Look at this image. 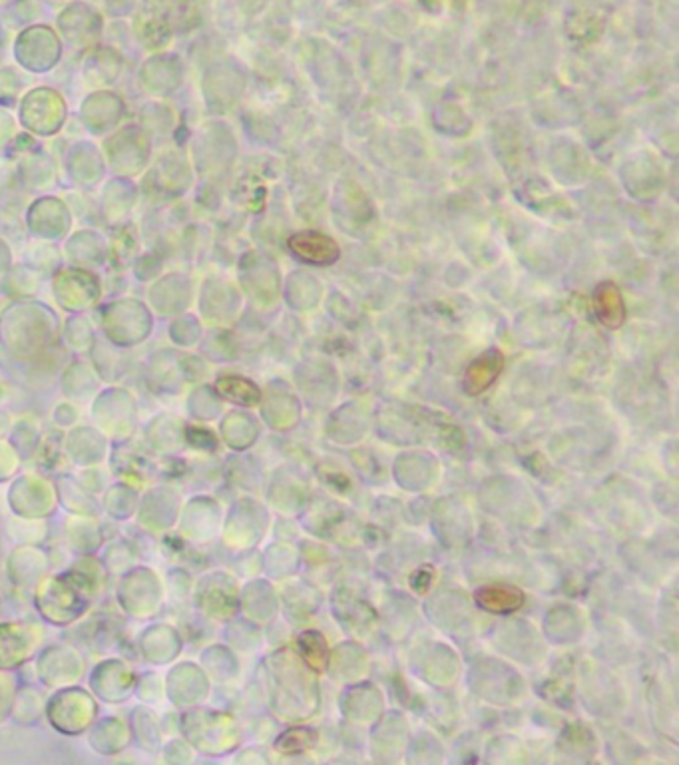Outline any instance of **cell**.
Masks as SVG:
<instances>
[{"instance_id": "bcb514c9", "label": "cell", "mask_w": 679, "mask_h": 765, "mask_svg": "<svg viewBox=\"0 0 679 765\" xmlns=\"http://www.w3.org/2000/svg\"><path fill=\"white\" fill-rule=\"evenodd\" d=\"M200 666L208 672L210 678L226 680L233 674V652L226 646L212 644L202 650Z\"/></svg>"}, {"instance_id": "681fc988", "label": "cell", "mask_w": 679, "mask_h": 765, "mask_svg": "<svg viewBox=\"0 0 679 765\" xmlns=\"http://www.w3.org/2000/svg\"><path fill=\"white\" fill-rule=\"evenodd\" d=\"M24 459L22 455L14 449V445L0 437V487L8 485L20 471H22Z\"/></svg>"}, {"instance_id": "1f68e13d", "label": "cell", "mask_w": 679, "mask_h": 765, "mask_svg": "<svg viewBox=\"0 0 679 765\" xmlns=\"http://www.w3.org/2000/svg\"><path fill=\"white\" fill-rule=\"evenodd\" d=\"M90 365L98 373L102 383H118L128 373V355L126 351L110 345L104 339H96L88 351Z\"/></svg>"}, {"instance_id": "277c9868", "label": "cell", "mask_w": 679, "mask_h": 765, "mask_svg": "<svg viewBox=\"0 0 679 765\" xmlns=\"http://www.w3.org/2000/svg\"><path fill=\"white\" fill-rule=\"evenodd\" d=\"M100 718V702L82 684L50 690L44 720L62 738H82Z\"/></svg>"}, {"instance_id": "d6986e66", "label": "cell", "mask_w": 679, "mask_h": 765, "mask_svg": "<svg viewBox=\"0 0 679 765\" xmlns=\"http://www.w3.org/2000/svg\"><path fill=\"white\" fill-rule=\"evenodd\" d=\"M186 421L174 413L154 415L142 429L144 451L154 459H178L186 451Z\"/></svg>"}, {"instance_id": "6da1fadb", "label": "cell", "mask_w": 679, "mask_h": 765, "mask_svg": "<svg viewBox=\"0 0 679 765\" xmlns=\"http://www.w3.org/2000/svg\"><path fill=\"white\" fill-rule=\"evenodd\" d=\"M108 580L110 576L98 554L76 556L70 566L50 572L34 588V612L50 628H70L90 614Z\"/></svg>"}, {"instance_id": "4fadbf2b", "label": "cell", "mask_w": 679, "mask_h": 765, "mask_svg": "<svg viewBox=\"0 0 679 765\" xmlns=\"http://www.w3.org/2000/svg\"><path fill=\"white\" fill-rule=\"evenodd\" d=\"M166 702L182 712L208 702L212 694V678L200 662L178 660L164 672Z\"/></svg>"}, {"instance_id": "5bb4252c", "label": "cell", "mask_w": 679, "mask_h": 765, "mask_svg": "<svg viewBox=\"0 0 679 765\" xmlns=\"http://www.w3.org/2000/svg\"><path fill=\"white\" fill-rule=\"evenodd\" d=\"M194 608L212 622H227L239 608V596L233 578L226 572H208L194 580Z\"/></svg>"}, {"instance_id": "cb8c5ba5", "label": "cell", "mask_w": 679, "mask_h": 765, "mask_svg": "<svg viewBox=\"0 0 679 765\" xmlns=\"http://www.w3.org/2000/svg\"><path fill=\"white\" fill-rule=\"evenodd\" d=\"M188 162L184 152L166 150L154 164L148 174V184L152 188V196L158 200H176L186 194Z\"/></svg>"}, {"instance_id": "f6af8a7d", "label": "cell", "mask_w": 679, "mask_h": 765, "mask_svg": "<svg viewBox=\"0 0 679 765\" xmlns=\"http://www.w3.org/2000/svg\"><path fill=\"white\" fill-rule=\"evenodd\" d=\"M134 700L146 706H158L166 702V690H164V674L158 672L156 668L138 672L136 680V690H134Z\"/></svg>"}, {"instance_id": "ffe728a7", "label": "cell", "mask_w": 679, "mask_h": 765, "mask_svg": "<svg viewBox=\"0 0 679 765\" xmlns=\"http://www.w3.org/2000/svg\"><path fill=\"white\" fill-rule=\"evenodd\" d=\"M62 451L70 465L78 469L104 465L110 457L112 443L94 425H74L62 435Z\"/></svg>"}, {"instance_id": "603a6c76", "label": "cell", "mask_w": 679, "mask_h": 765, "mask_svg": "<svg viewBox=\"0 0 679 765\" xmlns=\"http://www.w3.org/2000/svg\"><path fill=\"white\" fill-rule=\"evenodd\" d=\"M190 279L184 273H166L156 279L148 291L150 309L162 319H174L192 305Z\"/></svg>"}, {"instance_id": "d6a6232c", "label": "cell", "mask_w": 679, "mask_h": 765, "mask_svg": "<svg viewBox=\"0 0 679 765\" xmlns=\"http://www.w3.org/2000/svg\"><path fill=\"white\" fill-rule=\"evenodd\" d=\"M44 706L46 696L40 688H36L34 684H18L12 702L10 722L20 728H34L44 720Z\"/></svg>"}, {"instance_id": "4dcf8cb0", "label": "cell", "mask_w": 679, "mask_h": 765, "mask_svg": "<svg viewBox=\"0 0 679 765\" xmlns=\"http://www.w3.org/2000/svg\"><path fill=\"white\" fill-rule=\"evenodd\" d=\"M140 495H142V491L138 485L124 481V479H116L100 493V497H98L100 510L112 522H130L136 516Z\"/></svg>"}, {"instance_id": "ba28073f", "label": "cell", "mask_w": 679, "mask_h": 765, "mask_svg": "<svg viewBox=\"0 0 679 765\" xmlns=\"http://www.w3.org/2000/svg\"><path fill=\"white\" fill-rule=\"evenodd\" d=\"M30 664L36 684L48 692L82 684L88 672L82 650L70 642L42 644Z\"/></svg>"}, {"instance_id": "ab89813d", "label": "cell", "mask_w": 679, "mask_h": 765, "mask_svg": "<svg viewBox=\"0 0 679 765\" xmlns=\"http://www.w3.org/2000/svg\"><path fill=\"white\" fill-rule=\"evenodd\" d=\"M48 534V520H28L12 514L4 520V536L12 544H44Z\"/></svg>"}, {"instance_id": "816d5d0a", "label": "cell", "mask_w": 679, "mask_h": 765, "mask_svg": "<svg viewBox=\"0 0 679 765\" xmlns=\"http://www.w3.org/2000/svg\"><path fill=\"white\" fill-rule=\"evenodd\" d=\"M299 646H301L303 658L309 662V666H313L317 672H321L325 666V658H327L323 638L317 632H305L299 640Z\"/></svg>"}, {"instance_id": "d4e9b609", "label": "cell", "mask_w": 679, "mask_h": 765, "mask_svg": "<svg viewBox=\"0 0 679 765\" xmlns=\"http://www.w3.org/2000/svg\"><path fill=\"white\" fill-rule=\"evenodd\" d=\"M86 744L100 758H118L126 754L134 746L128 720L122 716L98 718L86 732Z\"/></svg>"}, {"instance_id": "ee69618b", "label": "cell", "mask_w": 679, "mask_h": 765, "mask_svg": "<svg viewBox=\"0 0 679 765\" xmlns=\"http://www.w3.org/2000/svg\"><path fill=\"white\" fill-rule=\"evenodd\" d=\"M478 604L490 612H512L522 604V592L508 586L480 588L476 594Z\"/></svg>"}, {"instance_id": "5b68a950", "label": "cell", "mask_w": 679, "mask_h": 765, "mask_svg": "<svg viewBox=\"0 0 679 765\" xmlns=\"http://www.w3.org/2000/svg\"><path fill=\"white\" fill-rule=\"evenodd\" d=\"M98 329L104 341L128 351L150 339L154 313L138 299H114L100 307Z\"/></svg>"}, {"instance_id": "7dc6e473", "label": "cell", "mask_w": 679, "mask_h": 765, "mask_svg": "<svg viewBox=\"0 0 679 765\" xmlns=\"http://www.w3.org/2000/svg\"><path fill=\"white\" fill-rule=\"evenodd\" d=\"M220 447V437L206 423H188L186 425V449L198 453H216Z\"/></svg>"}, {"instance_id": "83f0119b", "label": "cell", "mask_w": 679, "mask_h": 765, "mask_svg": "<svg viewBox=\"0 0 679 765\" xmlns=\"http://www.w3.org/2000/svg\"><path fill=\"white\" fill-rule=\"evenodd\" d=\"M52 479H54L58 509H62L66 514H72V516H100L102 514L100 499L82 485L78 475L60 473Z\"/></svg>"}, {"instance_id": "db71d44e", "label": "cell", "mask_w": 679, "mask_h": 765, "mask_svg": "<svg viewBox=\"0 0 679 765\" xmlns=\"http://www.w3.org/2000/svg\"><path fill=\"white\" fill-rule=\"evenodd\" d=\"M50 421H52L56 431L64 433V431H68V429H72L74 425L80 423V409H78L76 403L64 399V401H60V403H56L52 407Z\"/></svg>"}, {"instance_id": "7a4b0ae2", "label": "cell", "mask_w": 679, "mask_h": 765, "mask_svg": "<svg viewBox=\"0 0 679 765\" xmlns=\"http://www.w3.org/2000/svg\"><path fill=\"white\" fill-rule=\"evenodd\" d=\"M58 315L40 301H14L0 311V353L22 367L34 369L56 345Z\"/></svg>"}, {"instance_id": "7c38bea8", "label": "cell", "mask_w": 679, "mask_h": 765, "mask_svg": "<svg viewBox=\"0 0 679 765\" xmlns=\"http://www.w3.org/2000/svg\"><path fill=\"white\" fill-rule=\"evenodd\" d=\"M182 505L184 501L178 487L172 483H156L142 491L134 522L148 534L166 536L176 530Z\"/></svg>"}, {"instance_id": "44dd1931", "label": "cell", "mask_w": 679, "mask_h": 765, "mask_svg": "<svg viewBox=\"0 0 679 765\" xmlns=\"http://www.w3.org/2000/svg\"><path fill=\"white\" fill-rule=\"evenodd\" d=\"M180 349H158L144 365V383L156 397H178L186 389V381L178 361Z\"/></svg>"}, {"instance_id": "8992f818", "label": "cell", "mask_w": 679, "mask_h": 765, "mask_svg": "<svg viewBox=\"0 0 679 765\" xmlns=\"http://www.w3.org/2000/svg\"><path fill=\"white\" fill-rule=\"evenodd\" d=\"M90 417L92 425L102 431L112 445L130 443L138 431L140 405L130 389L108 385L90 401Z\"/></svg>"}, {"instance_id": "e575fe53", "label": "cell", "mask_w": 679, "mask_h": 765, "mask_svg": "<svg viewBox=\"0 0 679 765\" xmlns=\"http://www.w3.org/2000/svg\"><path fill=\"white\" fill-rule=\"evenodd\" d=\"M108 542V540H106ZM100 560L110 578H118L132 566L140 564V552L136 544L128 538H114L100 548Z\"/></svg>"}, {"instance_id": "e0dca14e", "label": "cell", "mask_w": 679, "mask_h": 765, "mask_svg": "<svg viewBox=\"0 0 679 765\" xmlns=\"http://www.w3.org/2000/svg\"><path fill=\"white\" fill-rule=\"evenodd\" d=\"M50 572L52 556L42 544H14L4 558V576L20 592L32 594Z\"/></svg>"}, {"instance_id": "c3c4849f", "label": "cell", "mask_w": 679, "mask_h": 765, "mask_svg": "<svg viewBox=\"0 0 679 765\" xmlns=\"http://www.w3.org/2000/svg\"><path fill=\"white\" fill-rule=\"evenodd\" d=\"M162 762L168 765L192 764L196 760V750L184 736H172L164 740V746L160 750Z\"/></svg>"}, {"instance_id": "ac0fdd59", "label": "cell", "mask_w": 679, "mask_h": 765, "mask_svg": "<svg viewBox=\"0 0 679 765\" xmlns=\"http://www.w3.org/2000/svg\"><path fill=\"white\" fill-rule=\"evenodd\" d=\"M222 528V507L210 495H196L184 501L176 530L184 542L210 544Z\"/></svg>"}, {"instance_id": "7bdbcfd3", "label": "cell", "mask_w": 679, "mask_h": 765, "mask_svg": "<svg viewBox=\"0 0 679 765\" xmlns=\"http://www.w3.org/2000/svg\"><path fill=\"white\" fill-rule=\"evenodd\" d=\"M170 327H168V337L170 341L174 343L176 349H192L196 345L202 343L204 339V329H202V323L196 315H188V313H182L174 319H170Z\"/></svg>"}, {"instance_id": "836d02e7", "label": "cell", "mask_w": 679, "mask_h": 765, "mask_svg": "<svg viewBox=\"0 0 679 765\" xmlns=\"http://www.w3.org/2000/svg\"><path fill=\"white\" fill-rule=\"evenodd\" d=\"M60 337H62V345H64V349H68V353L84 355L92 349L94 341L98 339V333H96L94 321L88 315L74 313L62 325Z\"/></svg>"}, {"instance_id": "74e56055", "label": "cell", "mask_w": 679, "mask_h": 765, "mask_svg": "<svg viewBox=\"0 0 679 765\" xmlns=\"http://www.w3.org/2000/svg\"><path fill=\"white\" fill-rule=\"evenodd\" d=\"M222 403L224 399L216 393L214 385L200 383L196 385L188 399H186V411L194 419V423H212L220 419L222 415Z\"/></svg>"}, {"instance_id": "f546056e", "label": "cell", "mask_w": 679, "mask_h": 765, "mask_svg": "<svg viewBox=\"0 0 679 765\" xmlns=\"http://www.w3.org/2000/svg\"><path fill=\"white\" fill-rule=\"evenodd\" d=\"M287 248L297 259L311 265H331L341 255V248L333 238L315 230L293 234L287 240Z\"/></svg>"}, {"instance_id": "f5cc1de1", "label": "cell", "mask_w": 679, "mask_h": 765, "mask_svg": "<svg viewBox=\"0 0 679 765\" xmlns=\"http://www.w3.org/2000/svg\"><path fill=\"white\" fill-rule=\"evenodd\" d=\"M178 361H180V371H182V377H184L186 385L188 383H192V385L204 383L208 369H206V363H204V359L200 355H192V353H186V351L180 349Z\"/></svg>"}, {"instance_id": "7402d4cb", "label": "cell", "mask_w": 679, "mask_h": 765, "mask_svg": "<svg viewBox=\"0 0 679 765\" xmlns=\"http://www.w3.org/2000/svg\"><path fill=\"white\" fill-rule=\"evenodd\" d=\"M104 150L110 162V168L118 174V178H134L138 176L146 166L152 152V140L150 134L138 124V130L132 138V146L126 148L118 132H114L106 142Z\"/></svg>"}, {"instance_id": "11a10c76", "label": "cell", "mask_w": 679, "mask_h": 765, "mask_svg": "<svg viewBox=\"0 0 679 765\" xmlns=\"http://www.w3.org/2000/svg\"><path fill=\"white\" fill-rule=\"evenodd\" d=\"M16 688H18V682H16L14 674L0 672V726L10 722V712H12Z\"/></svg>"}, {"instance_id": "4316f807", "label": "cell", "mask_w": 679, "mask_h": 765, "mask_svg": "<svg viewBox=\"0 0 679 765\" xmlns=\"http://www.w3.org/2000/svg\"><path fill=\"white\" fill-rule=\"evenodd\" d=\"M128 726L132 732L134 744L148 756L156 758L160 756V750L164 746V732H162V718L154 710V706L136 704L128 714Z\"/></svg>"}, {"instance_id": "9a60e30c", "label": "cell", "mask_w": 679, "mask_h": 765, "mask_svg": "<svg viewBox=\"0 0 679 765\" xmlns=\"http://www.w3.org/2000/svg\"><path fill=\"white\" fill-rule=\"evenodd\" d=\"M186 638L172 622L146 624L136 636V650L148 668H168L184 654Z\"/></svg>"}, {"instance_id": "8d00e7d4", "label": "cell", "mask_w": 679, "mask_h": 765, "mask_svg": "<svg viewBox=\"0 0 679 765\" xmlns=\"http://www.w3.org/2000/svg\"><path fill=\"white\" fill-rule=\"evenodd\" d=\"M502 367H504V359L496 349L482 353L474 363H470V367L466 371V377H464L466 391L470 395L482 393L500 375Z\"/></svg>"}, {"instance_id": "9c48e42d", "label": "cell", "mask_w": 679, "mask_h": 765, "mask_svg": "<svg viewBox=\"0 0 679 765\" xmlns=\"http://www.w3.org/2000/svg\"><path fill=\"white\" fill-rule=\"evenodd\" d=\"M4 507L18 518L50 520L58 512L54 479L34 471H20L4 491Z\"/></svg>"}, {"instance_id": "b9f144b4", "label": "cell", "mask_w": 679, "mask_h": 765, "mask_svg": "<svg viewBox=\"0 0 679 765\" xmlns=\"http://www.w3.org/2000/svg\"><path fill=\"white\" fill-rule=\"evenodd\" d=\"M6 439L22 455V459H30V457H34V453L38 451V447L42 443V431H40L38 423L32 421L30 417H20L8 427Z\"/></svg>"}, {"instance_id": "f907efd6", "label": "cell", "mask_w": 679, "mask_h": 765, "mask_svg": "<svg viewBox=\"0 0 679 765\" xmlns=\"http://www.w3.org/2000/svg\"><path fill=\"white\" fill-rule=\"evenodd\" d=\"M164 582H166V594L174 600H186L192 596V590H194V578L192 574L186 570V568H172L166 576H164Z\"/></svg>"}, {"instance_id": "52a82bcc", "label": "cell", "mask_w": 679, "mask_h": 765, "mask_svg": "<svg viewBox=\"0 0 679 765\" xmlns=\"http://www.w3.org/2000/svg\"><path fill=\"white\" fill-rule=\"evenodd\" d=\"M235 724L220 710L202 706L180 712V736H184L196 754L222 758L235 746Z\"/></svg>"}, {"instance_id": "f1b7e54d", "label": "cell", "mask_w": 679, "mask_h": 765, "mask_svg": "<svg viewBox=\"0 0 679 765\" xmlns=\"http://www.w3.org/2000/svg\"><path fill=\"white\" fill-rule=\"evenodd\" d=\"M102 389V381L90 361L72 359L60 375V391L66 401L76 405L90 403L94 395Z\"/></svg>"}, {"instance_id": "9f6ffc18", "label": "cell", "mask_w": 679, "mask_h": 765, "mask_svg": "<svg viewBox=\"0 0 679 765\" xmlns=\"http://www.w3.org/2000/svg\"><path fill=\"white\" fill-rule=\"evenodd\" d=\"M10 397H12L10 385L6 381H0V409L10 401Z\"/></svg>"}, {"instance_id": "60d3db41", "label": "cell", "mask_w": 679, "mask_h": 765, "mask_svg": "<svg viewBox=\"0 0 679 765\" xmlns=\"http://www.w3.org/2000/svg\"><path fill=\"white\" fill-rule=\"evenodd\" d=\"M138 240H140L138 232L128 222L114 226L108 254H110V261L116 269L128 267L138 257V246H140Z\"/></svg>"}, {"instance_id": "d590c367", "label": "cell", "mask_w": 679, "mask_h": 765, "mask_svg": "<svg viewBox=\"0 0 679 765\" xmlns=\"http://www.w3.org/2000/svg\"><path fill=\"white\" fill-rule=\"evenodd\" d=\"M214 389L224 401L239 407H253L261 401V389L251 379L241 375H233V373L220 375L214 383Z\"/></svg>"}, {"instance_id": "f35d334b", "label": "cell", "mask_w": 679, "mask_h": 765, "mask_svg": "<svg viewBox=\"0 0 679 765\" xmlns=\"http://www.w3.org/2000/svg\"><path fill=\"white\" fill-rule=\"evenodd\" d=\"M594 305H596L598 319L606 327L616 329V327H620L624 323V319H626V305H624V297H622L620 289L614 283L598 285V289L594 293Z\"/></svg>"}, {"instance_id": "2e32d148", "label": "cell", "mask_w": 679, "mask_h": 765, "mask_svg": "<svg viewBox=\"0 0 679 765\" xmlns=\"http://www.w3.org/2000/svg\"><path fill=\"white\" fill-rule=\"evenodd\" d=\"M54 301L68 313H84L100 303L102 283L90 269H62L52 279Z\"/></svg>"}, {"instance_id": "484cf974", "label": "cell", "mask_w": 679, "mask_h": 765, "mask_svg": "<svg viewBox=\"0 0 679 765\" xmlns=\"http://www.w3.org/2000/svg\"><path fill=\"white\" fill-rule=\"evenodd\" d=\"M64 542L68 550L76 556L82 554H98L100 548L106 542L104 526L100 522V516H72L66 514L64 524Z\"/></svg>"}, {"instance_id": "3957f363", "label": "cell", "mask_w": 679, "mask_h": 765, "mask_svg": "<svg viewBox=\"0 0 679 765\" xmlns=\"http://www.w3.org/2000/svg\"><path fill=\"white\" fill-rule=\"evenodd\" d=\"M166 600L164 576L148 564H136L116 578L114 602L128 620H156L162 614Z\"/></svg>"}, {"instance_id": "6f0895ef", "label": "cell", "mask_w": 679, "mask_h": 765, "mask_svg": "<svg viewBox=\"0 0 679 765\" xmlns=\"http://www.w3.org/2000/svg\"><path fill=\"white\" fill-rule=\"evenodd\" d=\"M6 509L4 507V491H2V487H0V516H2V510Z\"/></svg>"}, {"instance_id": "30bf717a", "label": "cell", "mask_w": 679, "mask_h": 765, "mask_svg": "<svg viewBox=\"0 0 679 765\" xmlns=\"http://www.w3.org/2000/svg\"><path fill=\"white\" fill-rule=\"evenodd\" d=\"M86 688L94 694V698L104 706H124L134 700L138 672L136 668L120 658L110 656L96 662L86 672Z\"/></svg>"}, {"instance_id": "8fae6325", "label": "cell", "mask_w": 679, "mask_h": 765, "mask_svg": "<svg viewBox=\"0 0 679 765\" xmlns=\"http://www.w3.org/2000/svg\"><path fill=\"white\" fill-rule=\"evenodd\" d=\"M46 630L42 622L0 620V672L16 674L28 666L40 646Z\"/></svg>"}]
</instances>
